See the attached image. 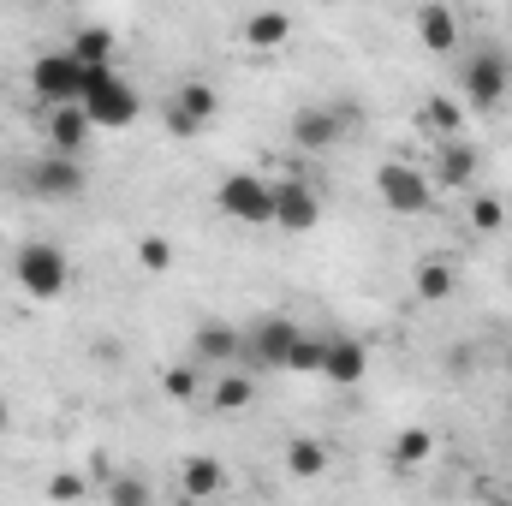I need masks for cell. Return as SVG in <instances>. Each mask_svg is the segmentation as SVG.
I'll use <instances>...</instances> for the list:
<instances>
[{"instance_id": "obj_24", "label": "cell", "mask_w": 512, "mask_h": 506, "mask_svg": "<svg viewBox=\"0 0 512 506\" xmlns=\"http://www.w3.org/2000/svg\"><path fill=\"white\" fill-rule=\"evenodd\" d=\"M322 346H328V334H298L286 370H292V376H322Z\"/></svg>"}, {"instance_id": "obj_19", "label": "cell", "mask_w": 512, "mask_h": 506, "mask_svg": "<svg viewBox=\"0 0 512 506\" xmlns=\"http://www.w3.org/2000/svg\"><path fill=\"white\" fill-rule=\"evenodd\" d=\"M179 483H185V495H191V501H209V495H221V489H227V471H221V459H203V453H197V459H185V465H179Z\"/></svg>"}, {"instance_id": "obj_33", "label": "cell", "mask_w": 512, "mask_h": 506, "mask_svg": "<svg viewBox=\"0 0 512 506\" xmlns=\"http://www.w3.org/2000/svg\"><path fill=\"white\" fill-rule=\"evenodd\" d=\"M495 506H512V501H495Z\"/></svg>"}, {"instance_id": "obj_6", "label": "cell", "mask_w": 512, "mask_h": 506, "mask_svg": "<svg viewBox=\"0 0 512 506\" xmlns=\"http://www.w3.org/2000/svg\"><path fill=\"white\" fill-rule=\"evenodd\" d=\"M376 191H382V203L393 215H429V203H435L429 173L411 167V161H382L376 167Z\"/></svg>"}, {"instance_id": "obj_3", "label": "cell", "mask_w": 512, "mask_h": 506, "mask_svg": "<svg viewBox=\"0 0 512 506\" xmlns=\"http://www.w3.org/2000/svg\"><path fill=\"white\" fill-rule=\"evenodd\" d=\"M84 84H90V72H84L66 48H48V54L30 60V90H36L48 108H78V102H84Z\"/></svg>"}, {"instance_id": "obj_7", "label": "cell", "mask_w": 512, "mask_h": 506, "mask_svg": "<svg viewBox=\"0 0 512 506\" xmlns=\"http://www.w3.org/2000/svg\"><path fill=\"white\" fill-rule=\"evenodd\" d=\"M298 334H304V328H298L292 316H262L256 328H245V352H239V358H251L256 370H286Z\"/></svg>"}, {"instance_id": "obj_13", "label": "cell", "mask_w": 512, "mask_h": 506, "mask_svg": "<svg viewBox=\"0 0 512 506\" xmlns=\"http://www.w3.org/2000/svg\"><path fill=\"white\" fill-rule=\"evenodd\" d=\"M471 179H477V149H471L465 137L441 143V149H435V173H429V185H435V191H471Z\"/></svg>"}, {"instance_id": "obj_9", "label": "cell", "mask_w": 512, "mask_h": 506, "mask_svg": "<svg viewBox=\"0 0 512 506\" xmlns=\"http://www.w3.org/2000/svg\"><path fill=\"white\" fill-rule=\"evenodd\" d=\"M352 126H358V108H346V102H322V108H298L292 114V137L304 149H334Z\"/></svg>"}, {"instance_id": "obj_12", "label": "cell", "mask_w": 512, "mask_h": 506, "mask_svg": "<svg viewBox=\"0 0 512 506\" xmlns=\"http://www.w3.org/2000/svg\"><path fill=\"white\" fill-rule=\"evenodd\" d=\"M364 376H370V352H364V340H352V334H328V346H322V381H334V387H358Z\"/></svg>"}, {"instance_id": "obj_11", "label": "cell", "mask_w": 512, "mask_h": 506, "mask_svg": "<svg viewBox=\"0 0 512 506\" xmlns=\"http://www.w3.org/2000/svg\"><path fill=\"white\" fill-rule=\"evenodd\" d=\"M322 221V197H316V185H304V179H280L274 185V227L280 233H310Z\"/></svg>"}, {"instance_id": "obj_28", "label": "cell", "mask_w": 512, "mask_h": 506, "mask_svg": "<svg viewBox=\"0 0 512 506\" xmlns=\"http://www.w3.org/2000/svg\"><path fill=\"white\" fill-rule=\"evenodd\" d=\"M108 506H149V483L143 477H108Z\"/></svg>"}, {"instance_id": "obj_21", "label": "cell", "mask_w": 512, "mask_h": 506, "mask_svg": "<svg viewBox=\"0 0 512 506\" xmlns=\"http://www.w3.org/2000/svg\"><path fill=\"white\" fill-rule=\"evenodd\" d=\"M286 471H292V477H304V483H310V477H328V447L298 435V441L286 447Z\"/></svg>"}, {"instance_id": "obj_27", "label": "cell", "mask_w": 512, "mask_h": 506, "mask_svg": "<svg viewBox=\"0 0 512 506\" xmlns=\"http://www.w3.org/2000/svg\"><path fill=\"white\" fill-rule=\"evenodd\" d=\"M423 126H429V131H441V143H453V137H459V108H453L447 96H435V102L423 108Z\"/></svg>"}, {"instance_id": "obj_1", "label": "cell", "mask_w": 512, "mask_h": 506, "mask_svg": "<svg viewBox=\"0 0 512 506\" xmlns=\"http://www.w3.org/2000/svg\"><path fill=\"white\" fill-rule=\"evenodd\" d=\"M12 280H18L24 298L54 304V298L72 292V256L60 251V245H48V239H30V245H18V256H12Z\"/></svg>"}, {"instance_id": "obj_2", "label": "cell", "mask_w": 512, "mask_h": 506, "mask_svg": "<svg viewBox=\"0 0 512 506\" xmlns=\"http://www.w3.org/2000/svg\"><path fill=\"white\" fill-rule=\"evenodd\" d=\"M78 108L90 114V126H96V131H126V126H137V114H143L137 90H131L114 66H108V72H90V84H84V102H78Z\"/></svg>"}, {"instance_id": "obj_20", "label": "cell", "mask_w": 512, "mask_h": 506, "mask_svg": "<svg viewBox=\"0 0 512 506\" xmlns=\"http://www.w3.org/2000/svg\"><path fill=\"white\" fill-rule=\"evenodd\" d=\"M453 286H459V268H453L447 256H429V262L417 268V298H423V304H447Z\"/></svg>"}, {"instance_id": "obj_5", "label": "cell", "mask_w": 512, "mask_h": 506, "mask_svg": "<svg viewBox=\"0 0 512 506\" xmlns=\"http://www.w3.org/2000/svg\"><path fill=\"white\" fill-rule=\"evenodd\" d=\"M459 90H465V102L471 108H501L512 90V54L507 48H477L471 60H465V78H459Z\"/></svg>"}, {"instance_id": "obj_23", "label": "cell", "mask_w": 512, "mask_h": 506, "mask_svg": "<svg viewBox=\"0 0 512 506\" xmlns=\"http://www.w3.org/2000/svg\"><path fill=\"white\" fill-rule=\"evenodd\" d=\"M429 453H435V435H429V429H399V441H393V465H399V471L429 465Z\"/></svg>"}, {"instance_id": "obj_22", "label": "cell", "mask_w": 512, "mask_h": 506, "mask_svg": "<svg viewBox=\"0 0 512 506\" xmlns=\"http://www.w3.org/2000/svg\"><path fill=\"white\" fill-rule=\"evenodd\" d=\"M286 36H292V18L286 12H251L245 18V42L251 48H280Z\"/></svg>"}, {"instance_id": "obj_4", "label": "cell", "mask_w": 512, "mask_h": 506, "mask_svg": "<svg viewBox=\"0 0 512 506\" xmlns=\"http://www.w3.org/2000/svg\"><path fill=\"white\" fill-rule=\"evenodd\" d=\"M215 203H221V215L239 221V227H274V185L256 179V173H227V179L215 185Z\"/></svg>"}, {"instance_id": "obj_31", "label": "cell", "mask_w": 512, "mask_h": 506, "mask_svg": "<svg viewBox=\"0 0 512 506\" xmlns=\"http://www.w3.org/2000/svg\"><path fill=\"white\" fill-rule=\"evenodd\" d=\"M6 423H12V405H6V399H0V435H6Z\"/></svg>"}, {"instance_id": "obj_18", "label": "cell", "mask_w": 512, "mask_h": 506, "mask_svg": "<svg viewBox=\"0 0 512 506\" xmlns=\"http://www.w3.org/2000/svg\"><path fill=\"white\" fill-rule=\"evenodd\" d=\"M209 405H215V411H245V405H256V376L221 370V376L209 381Z\"/></svg>"}, {"instance_id": "obj_32", "label": "cell", "mask_w": 512, "mask_h": 506, "mask_svg": "<svg viewBox=\"0 0 512 506\" xmlns=\"http://www.w3.org/2000/svg\"><path fill=\"white\" fill-rule=\"evenodd\" d=\"M507 24H512V6H507Z\"/></svg>"}, {"instance_id": "obj_14", "label": "cell", "mask_w": 512, "mask_h": 506, "mask_svg": "<svg viewBox=\"0 0 512 506\" xmlns=\"http://www.w3.org/2000/svg\"><path fill=\"white\" fill-rule=\"evenodd\" d=\"M191 352H197V364H233V358L245 352V334H239L233 322L209 316V322H197V340H191Z\"/></svg>"}, {"instance_id": "obj_8", "label": "cell", "mask_w": 512, "mask_h": 506, "mask_svg": "<svg viewBox=\"0 0 512 506\" xmlns=\"http://www.w3.org/2000/svg\"><path fill=\"white\" fill-rule=\"evenodd\" d=\"M24 191L42 197V203H72V197H84V167L66 161V155H42V161L24 167Z\"/></svg>"}, {"instance_id": "obj_15", "label": "cell", "mask_w": 512, "mask_h": 506, "mask_svg": "<svg viewBox=\"0 0 512 506\" xmlns=\"http://www.w3.org/2000/svg\"><path fill=\"white\" fill-rule=\"evenodd\" d=\"M90 114L84 108H48V155H66V161H78V149L90 143Z\"/></svg>"}, {"instance_id": "obj_17", "label": "cell", "mask_w": 512, "mask_h": 506, "mask_svg": "<svg viewBox=\"0 0 512 506\" xmlns=\"http://www.w3.org/2000/svg\"><path fill=\"white\" fill-rule=\"evenodd\" d=\"M66 54H72L84 72H108V66H114V30L90 24V30H78V36L66 42Z\"/></svg>"}, {"instance_id": "obj_26", "label": "cell", "mask_w": 512, "mask_h": 506, "mask_svg": "<svg viewBox=\"0 0 512 506\" xmlns=\"http://www.w3.org/2000/svg\"><path fill=\"white\" fill-rule=\"evenodd\" d=\"M161 387H167V399H179V405H191V399L203 393V376H197V364H173V370L161 376Z\"/></svg>"}, {"instance_id": "obj_16", "label": "cell", "mask_w": 512, "mask_h": 506, "mask_svg": "<svg viewBox=\"0 0 512 506\" xmlns=\"http://www.w3.org/2000/svg\"><path fill=\"white\" fill-rule=\"evenodd\" d=\"M417 36L429 54H453L459 48V18L447 6H417Z\"/></svg>"}, {"instance_id": "obj_10", "label": "cell", "mask_w": 512, "mask_h": 506, "mask_svg": "<svg viewBox=\"0 0 512 506\" xmlns=\"http://www.w3.org/2000/svg\"><path fill=\"white\" fill-rule=\"evenodd\" d=\"M215 108H221L215 90H209L203 78H191V84H179L173 102H167V131H173V137H197V131H209Z\"/></svg>"}, {"instance_id": "obj_29", "label": "cell", "mask_w": 512, "mask_h": 506, "mask_svg": "<svg viewBox=\"0 0 512 506\" xmlns=\"http://www.w3.org/2000/svg\"><path fill=\"white\" fill-rule=\"evenodd\" d=\"M137 262H143L149 274H167V268H173V245L155 239V233H143V239H137Z\"/></svg>"}, {"instance_id": "obj_25", "label": "cell", "mask_w": 512, "mask_h": 506, "mask_svg": "<svg viewBox=\"0 0 512 506\" xmlns=\"http://www.w3.org/2000/svg\"><path fill=\"white\" fill-rule=\"evenodd\" d=\"M471 227H477V233H501V227H507V203L489 197V191H477V197H471Z\"/></svg>"}, {"instance_id": "obj_30", "label": "cell", "mask_w": 512, "mask_h": 506, "mask_svg": "<svg viewBox=\"0 0 512 506\" xmlns=\"http://www.w3.org/2000/svg\"><path fill=\"white\" fill-rule=\"evenodd\" d=\"M78 495H84V477H72V471L48 477V501H78Z\"/></svg>"}]
</instances>
